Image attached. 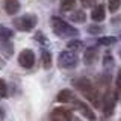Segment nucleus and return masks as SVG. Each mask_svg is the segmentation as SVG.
<instances>
[{
  "instance_id": "obj_1",
  "label": "nucleus",
  "mask_w": 121,
  "mask_h": 121,
  "mask_svg": "<svg viewBox=\"0 0 121 121\" xmlns=\"http://www.w3.org/2000/svg\"><path fill=\"white\" fill-rule=\"evenodd\" d=\"M74 86L82 92V95L85 98H88V101H91L94 106H100V95L98 91L95 89V86L91 83L86 77H80L77 80H74Z\"/></svg>"
},
{
  "instance_id": "obj_2",
  "label": "nucleus",
  "mask_w": 121,
  "mask_h": 121,
  "mask_svg": "<svg viewBox=\"0 0 121 121\" xmlns=\"http://www.w3.org/2000/svg\"><path fill=\"white\" fill-rule=\"evenodd\" d=\"M52 27H53V32L60 38H74L79 35L77 29L70 26L67 21H64L62 18H58V17L52 18Z\"/></svg>"
},
{
  "instance_id": "obj_3",
  "label": "nucleus",
  "mask_w": 121,
  "mask_h": 121,
  "mask_svg": "<svg viewBox=\"0 0 121 121\" xmlns=\"http://www.w3.org/2000/svg\"><path fill=\"white\" fill-rule=\"evenodd\" d=\"M36 23H38L36 15L27 14V15H23V17L17 18V20L14 21V24L17 26L20 30H23V32H29V30H32L36 26Z\"/></svg>"
},
{
  "instance_id": "obj_4",
  "label": "nucleus",
  "mask_w": 121,
  "mask_h": 121,
  "mask_svg": "<svg viewBox=\"0 0 121 121\" xmlns=\"http://www.w3.org/2000/svg\"><path fill=\"white\" fill-rule=\"evenodd\" d=\"M77 56H76V53L73 52H62L59 53V58H58V64L62 68H65V70H71V68H74L77 65Z\"/></svg>"
},
{
  "instance_id": "obj_5",
  "label": "nucleus",
  "mask_w": 121,
  "mask_h": 121,
  "mask_svg": "<svg viewBox=\"0 0 121 121\" xmlns=\"http://www.w3.org/2000/svg\"><path fill=\"white\" fill-rule=\"evenodd\" d=\"M18 64L23 67V68H32L35 65V55H33L32 50H29V48H26V50H23L20 55H18Z\"/></svg>"
},
{
  "instance_id": "obj_6",
  "label": "nucleus",
  "mask_w": 121,
  "mask_h": 121,
  "mask_svg": "<svg viewBox=\"0 0 121 121\" xmlns=\"http://www.w3.org/2000/svg\"><path fill=\"white\" fill-rule=\"evenodd\" d=\"M50 118L52 120H58V121H65V120H71L73 115L68 109H64V108H56L53 109L52 113H50Z\"/></svg>"
},
{
  "instance_id": "obj_7",
  "label": "nucleus",
  "mask_w": 121,
  "mask_h": 121,
  "mask_svg": "<svg viewBox=\"0 0 121 121\" xmlns=\"http://www.w3.org/2000/svg\"><path fill=\"white\" fill-rule=\"evenodd\" d=\"M113 109H115V98H113V95L108 94V95L103 98V113H104V117H111L113 113Z\"/></svg>"
},
{
  "instance_id": "obj_8",
  "label": "nucleus",
  "mask_w": 121,
  "mask_h": 121,
  "mask_svg": "<svg viewBox=\"0 0 121 121\" xmlns=\"http://www.w3.org/2000/svg\"><path fill=\"white\" fill-rule=\"evenodd\" d=\"M56 100H58L59 103H73V101L76 100V97H74L73 91H70V89H62V91L58 94Z\"/></svg>"
},
{
  "instance_id": "obj_9",
  "label": "nucleus",
  "mask_w": 121,
  "mask_h": 121,
  "mask_svg": "<svg viewBox=\"0 0 121 121\" xmlns=\"http://www.w3.org/2000/svg\"><path fill=\"white\" fill-rule=\"evenodd\" d=\"M106 17V9H104V5H97L95 8L92 9V14H91V18H92V21H103Z\"/></svg>"
},
{
  "instance_id": "obj_10",
  "label": "nucleus",
  "mask_w": 121,
  "mask_h": 121,
  "mask_svg": "<svg viewBox=\"0 0 121 121\" xmlns=\"http://www.w3.org/2000/svg\"><path fill=\"white\" fill-rule=\"evenodd\" d=\"M5 11L9 15H14L20 11V2L18 0H5Z\"/></svg>"
},
{
  "instance_id": "obj_11",
  "label": "nucleus",
  "mask_w": 121,
  "mask_h": 121,
  "mask_svg": "<svg viewBox=\"0 0 121 121\" xmlns=\"http://www.w3.org/2000/svg\"><path fill=\"white\" fill-rule=\"evenodd\" d=\"M95 59H97V48L88 47L85 50V55H83V60H85V64H86V65H91V64H94Z\"/></svg>"
},
{
  "instance_id": "obj_12",
  "label": "nucleus",
  "mask_w": 121,
  "mask_h": 121,
  "mask_svg": "<svg viewBox=\"0 0 121 121\" xmlns=\"http://www.w3.org/2000/svg\"><path fill=\"white\" fill-rule=\"evenodd\" d=\"M73 103H74L76 106H77L79 109H80V112H82L83 115L86 117V118H89V120H94V118H95V115H94V112L91 111V109H89V108H88V106H86L85 103H83V101H77V100H74Z\"/></svg>"
},
{
  "instance_id": "obj_13",
  "label": "nucleus",
  "mask_w": 121,
  "mask_h": 121,
  "mask_svg": "<svg viewBox=\"0 0 121 121\" xmlns=\"http://www.w3.org/2000/svg\"><path fill=\"white\" fill-rule=\"evenodd\" d=\"M12 35H14L12 30L0 24V41H9L12 38Z\"/></svg>"
},
{
  "instance_id": "obj_14",
  "label": "nucleus",
  "mask_w": 121,
  "mask_h": 121,
  "mask_svg": "<svg viewBox=\"0 0 121 121\" xmlns=\"http://www.w3.org/2000/svg\"><path fill=\"white\" fill-rule=\"evenodd\" d=\"M41 60H43V67L44 68H50L52 67V55L47 50H43V55H41Z\"/></svg>"
},
{
  "instance_id": "obj_15",
  "label": "nucleus",
  "mask_w": 121,
  "mask_h": 121,
  "mask_svg": "<svg viewBox=\"0 0 121 121\" xmlns=\"http://www.w3.org/2000/svg\"><path fill=\"white\" fill-rule=\"evenodd\" d=\"M74 6H76V0H62V2H60V9H62L64 12L71 11Z\"/></svg>"
},
{
  "instance_id": "obj_16",
  "label": "nucleus",
  "mask_w": 121,
  "mask_h": 121,
  "mask_svg": "<svg viewBox=\"0 0 121 121\" xmlns=\"http://www.w3.org/2000/svg\"><path fill=\"white\" fill-rule=\"evenodd\" d=\"M85 18H86V15L85 12H82V11H77V12H74L73 15H71V20H74V21H85Z\"/></svg>"
},
{
  "instance_id": "obj_17",
  "label": "nucleus",
  "mask_w": 121,
  "mask_h": 121,
  "mask_svg": "<svg viewBox=\"0 0 121 121\" xmlns=\"http://www.w3.org/2000/svg\"><path fill=\"white\" fill-rule=\"evenodd\" d=\"M115 38L113 36H104V38H100L98 39V44H101V45H111V44H113L115 43Z\"/></svg>"
},
{
  "instance_id": "obj_18",
  "label": "nucleus",
  "mask_w": 121,
  "mask_h": 121,
  "mask_svg": "<svg viewBox=\"0 0 121 121\" xmlns=\"http://www.w3.org/2000/svg\"><path fill=\"white\" fill-rule=\"evenodd\" d=\"M120 6H121V0H109V11L111 12H115Z\"/></svg>"
},
{
  "instance_id": "obj_19",
  "label": "nucleus",
  "mask_w": 121,
  "mask_h": 121,
  "mask_svg": "<svg viewBox=\"0 0 121 121\" xmlns=\"http://www.w3.org/2000/svg\"><path fill=\"white\" fill-rule=\"evenodd\" d=\"M0 47L3 48V52H5L8 56H11V55H12V45H11V44H8V41H2Z\"/></svg>"
},
{
  "instance_id": "obj_20",
  "label": "nucleus",
  "mask_w": 121,
  "mask_h": 121,
  "mask_svg": "<svg viewBox=\"0 0 121 121\" xmlns=\"http://www.w3.org/2000/svg\"><path fill=\"white\" fill-rule=\"evenodd\" d=\"M6 94H8V85L3 79H0V97L2 98L6 97Z\"/></svg>"
},
{
  "instance_id": "obj_21",
  "label": "nucleus",
  "mask_w": 121,
  "mask_h": 121,
  "mask_svg": "<svg viewBox=\"0 0 121 121\" xmlns=\"http://www.w3.org/2000/svg\"><path fill=\"white\" fill-rule=\"evenodd\" d=\"M82 47V41H70L68 43V48H80Z\"/></svg>"
},
{
  "instance_id": "obj_22",
  "label": "nucleus",
  "mask_w": 121,
  "mask_h": 121,
  "mask_svg": "<svg viewBox=\"0 0 121 121\" xmlns=\"http://www.w3.org/2000/svg\"><path fill=\"white\" fill-rule=\"evenodd\" d=\"M115 86H117V92H121V71L117 76V80H115Z\"/></svg>"
},
{
  "instance_id": "obj_23",
  "label": "nucleus",
  "mask_w": 121,
  "mask_h": 121,
  "mask_svg": "<svg viewBox=\"0 0 121 121\" xmlns=\"http://www.w3.org/2000/svg\"><path fill=\"white\" fill-rule=\"evenodd\" d=\"M82 3H83V6H85V8H91L94 3H95V0H82Z\"/></svg>"
},
{
  "instance_id": "obj_24",
  "label": "nucleus",
  "mask_w": 121,
  "mask_h": 121,
  "mask_svg": "<svg viewBox=\"0 0 121 121\" xmlns=\"http://www.w3.org/2000/svg\"><path fill=\"white\" fill-rule=\"evenodd\" d=\"M88 32L89 33H98V32H101V29L100 27H92V26H91V27H88Z\"/></svg>"
},
{
  "instance_id": "obj_25",
  "label": "nucleus",
  "mask_w": 121,
  "mask_h": 121,
  "mask_svg": "<svg viewBox=\"0 0 121 121\" xmlns=\"http://www.w3.org/2000/svg\"><path fill=\"white\" fill-rule=\"evenodd\" d=\"M120 56H121V52H120Z\"/></svg>"
}]
</instances>
